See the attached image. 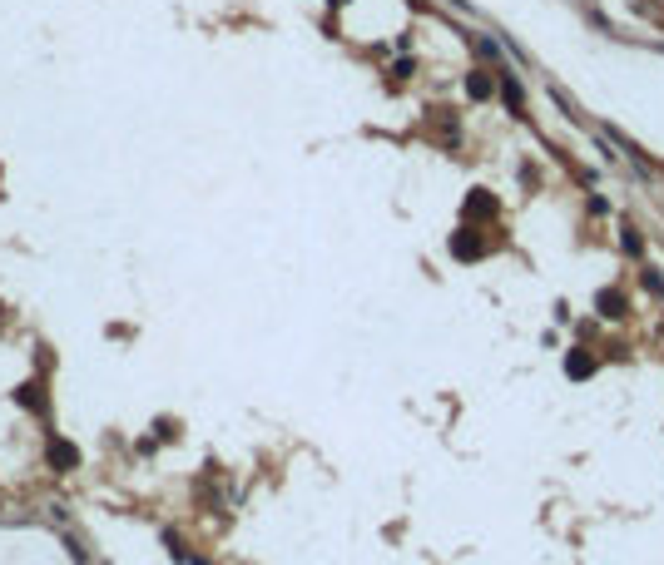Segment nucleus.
I'll return each mask as SVG.
<instances>
[{"instance_id": "obj_1", "label": "nucleus", "mask_w": 664, "mask_h": 565, "mask_svg": "<svg viewBox=\"0 0 664 565\" xmlns=\"http://www.w3.org/2000/svg\"><path fill=\"white\" fill-rule=\"evenodd\" d=\"M625 308H630V303H625V293H620V288H605V293L595 298V313H600L605 323H615V318H625Z\"/></svg>"}, {"instance_id": "obj_2", "label": "nucleus", "mask_w": 664, "mask_h": 565, "mask_svg": "<svg viewBox=\"0 0 664 565\" xmlns=\"http://www.w3.org/2000/svg\"><path fill=\"white\" fill-rule=\"evenodd\" d=\"M451 253H456V258H481L486 248H481V238H476L471 228H461V233L451 238Z\"/></svg>"}, {"instance_id": "obj_3", "label": "nucleus", "mask_w": 664, "mask_h": 565, "mask_svg": "<svg viewBox=\"0 0 664 565\" xmlns=\"http://www.w3.org/2000/svg\"><path fill=\"white\" fill-rule=\"evenodd\" d=\"M590 372H595V357L590 352H570L565 357V377H590Z\"/></svg>"}, {"instance_id": "obj_4", "label": "nucleus", "mask_w": 664, "mask_h": 565, "mask_svg": "<svg viewBox=\"0 0 664 565\" xmlns=\"http://www.w3.org/2000/svg\"><path fill=\"white\" fill-rule=\"evenodd\" d=\"M501 95H506L511 114H526V105H521V85H516V75H506V70H501Z\"/></svg>"}, {"instance_id": "obj_5", "label": "nucleus", "mask_w": 664, "mask_h": 565, "mask_svg": "<svg viewBox=\"0 0 664 565\" xmlns=\"http://www.w3.org/2000/svg\"><path fill=\"white\" fill-rule=\"evenodd\" d=\"M466 95H471V100H486V95H491V80H486V70H471V80H466Z\"/></svg>"}, {"instance_id": "obj_6", "label": "nucleus", "mask_w": 664, "mask_h": 565, "mask_svg": "<svg viewBox=\"0 0 664 565\" xmlns=\"http://www.w3.org/2000/svg\"><path fill=\"white\" fill-rule=\"evenodd\" d=\"M50 461H60V466H75V461H80V452H75L70 442H60V447H50Z\"/></svg>"}, {"instance_id": "obj_7", "label": "nucleus", "mask_w": 664, "mask_h": 565, "mask_svg": "<svg viewBox=\"0 0 664 565\" xmlns=\"http://www.w3.org/2000/svg\"><path fill=\"white\" fill-rule=\"evenodd\" d=\"M491 209H496V204L486 199V189H476V199L466 204V214H471V219H481V214H491Z\"/></svg>"}, {"instance_id": "obj_8", "label": "nucleus", "mask_w": 664, "mask_h": 565, "mask_svg": "<svg viewBox=\"0 0 664 565\" xmlns=\"http://www.w3.org/2000/svg\"><path fill=\"white\" fill-rule=\"evenodd\" d=\"M625 253H635V258H640V233H635V228H625Z\"/></svg>"}]
</instances>
